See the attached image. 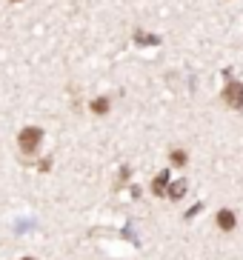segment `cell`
Wrapping results in <instances>:
<instances>
[{"mask_svg": "<svg viewBox=\"0 0 243 260\" xmlns=\"http://www.w3.org/2000/svg\"><path fill=\"white\" fill-rule=\"evenodd\" d=\"M172 163H175V166H183V163H186V152L175 149V152H172Z\"/></svg>", "mask_w": 243, "mask_h": 260, "instance_id": "7", "label": "cell"}, {"mask_svg": "<svg viewBox=\"0 0 243 260\" xmlns=\"http://www.w3.org/2000/svg\"><path fill=\"white\" fill-rule=\"evenodd\" d=\"M40 140H43V132L38 126H26V129L17 135V146H20L23 154H35L40 149Z\"/></svg>", "mask_w": 243, "mask_h": 260, "instance_id": "1", "label": "cell"}, {"mask_svg": "<svg viewBox=\"0 0 243 260\" xmlns=\"http://www.w3.org/2000/svg\"><path fill=\"white\" fill-rule=\"evenodd\" d=\"M166 183H169V175L163 172V175H158V177H155L152 191H155V194H163V191H166Z\"/></svg>", "mask_w": 243, "mask_h": 260, "instance_id": "4", "label": "cell"}, {"mask_svg": "<svg viewBox=\"0 0 243 260\" xmlns=\"http://www.w3.org/2000/svg\"><path fill=\"white\" fill-rule=\"evenodd\" d=\"M183 191H186V180H177V183H172V189H169V198L177 200V198H183Z\"/></svg>", "mask_w": 243, "mask_h": 260, "instance_id": "5", "label": "cell"}, {"mask_svg": "<svg viewBox=\"0 0 243 260\" xmlns=\"http://www.w3.org/2000/svg\"><path fill=\"white\" fill-rule=\"evenodd\" d=\"M92 112H95V115H106V112H109V100L106 98H98L95 103H92Z\"/></svg>", "mask_w": 243, "mask_h": 260, "instance_id": "6", "label": "cell"}, {"mask_svg": "<svg viewBox=\"0 0 243 260\" xmlns=\"http://www.w3.org/2000/svg\"><path fill=\"white\" fill-rule=\"evenodd\" d=\"M223 100H226L232 109H240L243 106V86L240 83H229L226 92H223Z\"/></svg>", "mask_w": 243, "mask_h": 260, "instance_id": "2", "label": "cell"}, {"mask_svg": "<svg viewBox=\"0 0 243 260\" xmlns=\"http://www.w3.org/2000/svg\"><path fill=\"white\" fill-rule=\"evenodd\" d=\"M20 260H35V257H20Z\"/></svg>", "mask_w": 243, "mask_h": 260, "instance_id": "8", "label": "cell"}, {"mask_svg": "<svg viewBox=\"0 0 243 260\" xmlns=\"http://www.w3.org/2000/svg\"><path fill=\"white\" fill-rule=\"evenodd\" d=\"M218 226H221L223 232H232L235 229V214L229 212V209H221V212H218Z\"/></svg>", "mask_w": 243, "mask_h": 260, "instance_id": "3", "label": "cell"}, {"mask_svg": "<svg viewBox=\"0 0 243 260\" xmlns=\"http://www.w3.org/2000/svg\"><path fill=\"white\" fill-rule=\"evenodd\" d=\"M15 3H17V0H15Z\"/></svg>", "mask_w": 243, "mask_h": 260, "instance_id": "9", "label": "cell"}]
</instances>
